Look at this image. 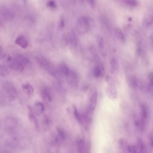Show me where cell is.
Returning a JSON list of instances; mask_svg holds the SVG:
<instances>
[{"instance_id":"1","label":"cell","mask_w":153,"mask_h":153,"mask_svg":"<svg viewBox=\"0 0 153 153\" xmlns=\"http://www.w3.org/2000/svg\"><path fill=\"white\" fill-rule=\"evenodd\" d=\"M3 88L8 98L12 100L14 99L17 95V92L14 86L10 82L5 81L3 84Z\"/></svg>"},{"instance_id":"2","label":"cell","mask_w":153,"mask_h":153,"mask_svg":"<svg viewBox=\"0 0 153 153\" xmlns=\"http://www.w3.org/2000/svg\"><path fill=\"white\" fill-rule=\"evenodd\" d=\"M76 27L77 31L79 33L81 34L86 33L89 27L88 19L85 16L80 17L77 22Z\"/></svg>"},{"instance_id":"3","label":"cell","mask_w":153,"mask_h":153,"mask_svg":"<svg viewBox=\"0 0 153 153\" xmlns=\"http://www.w3.org/2000/svg\"><path fill=\"white\" fill-rule=\"evenodd\" d=\"M17 125V120L13 117H8L4 120L5 128L8 133H13L15 131Z\"/></svg>"},{"instance_id":"4","label":"cell","mask_w":153,"mask_h":153,"mask_svg":"<svg viewBox=\"0 0 153 153\" xmlns=\"http://www.w3.org/2000/svg\"><path fill=\"white\" fill-rule=\"evenodd\" d=\"M7 63L9 67L14 70L21 71L24 69V67L15 58L9 57Z\"/></svg>"},{"instance_id":"5","label":"cell","mask_w":153,"mask_h":153,"mask_svg":"<svg viewBox=\"0 0 153 153\" xmlns=\"http://www.w3.org/2000/svg\"><path fill=\"white\" fill-rule=\"evenodd\" d=\"M97 42L100 53L103 56H105L106 54V51L103 39L101 37H99L97 38Z\"/></svg>"},{"instance_id":"6","label":"cell","mask_w":153,"mask_h":153,"mask_svg":"<svg viewBox=\"0 0 153 153\" xmlns=\"http://www.w3.org/2000/svg\"><path fill=\"white\" fill-rule=\"evenodd\" d=\"M15 43L23 48H26L28 45L27 40L25 37L23 36L18 37L15 40Z\"/></svg>"},{"instance_id":"7","label":"cell","mask_w":153,"mask_h":153,"mask_svg":"<svg viewBox=\"0 0 153 153\" xmlns=\"http://www.w3.org/2000/svg\"><path fill=\"white\" fill-rule=\"evenodd\" d=\"M15 58L24 67L27 65L29 63V59L28 57L24 55H19Z\"/></svg>"},{"instance_id":"8","label":"cell","mask_w":153,"mask_h":153,"mask_svg":"<svg viewBox=\"0 0 153 153\" xmlns=\"http://www.w3.org/2000/svg\"><path fill=\"white\" fill-rule=\"evenodd\" d=\"M97 93L96 92L94 93L92 95L90 100L89 108L91 111L95 109L97 102Z\"/></svg>"},{"instance_id":"9","label":"cell","mask_w":153,"mask_h":153,"mask_svg":"<svg viewBox=\"0 0 153 153\" xmlns=\"http://www.w3.org/2000/svg\"><path fill=\"white\" fill-rule=\"evenodd\" d=\"M35 112L37 115H39L42 114L44 110V107L43 104L40 102L36 103L34 105Z\"/></svg>"},{"instance_id":"10","label":"cell","mask_w":153,"mask_h":153,"mask_svg":"<svg viewBox=\"0 0 153 153\" xmlns=\"http://www.w3.org/2000/svg\"><path fill=\"white\" fill-rule=\"evenodd\" d=\"M141 114L142 121L145 124V122L148 116V113L147 107L144 104L141 105Z\"/></svg>"},{"instance_id":"11","label":"cell","mask_w":153,"mask_h":153,"mask_svg":"<svg viewBox=\"0 0 153 153\" xmlns=\"http://www.w3.org/2000/svg\"><path fill=\"white\" fill-rule=\"evenodd\" d=\"M24 91L28 94H32L33 92L34 89L32 86L28 83H25L22 85Z\"/></svg>"},{"instance_id":"12","label":"cell","mask_w":153,"mask_h":153,"mask_svg":"<svg viewBox=\"0 0 153 153\" xmlns=\"http://www.w3.org/2000/svg\"><path fill=\"white\" fill-rule=\"evenodd\" d=\"M115 33L116 36L121 41H124L125 37L122 31L119 28H117L115 30Z\"/></svg>"},{"instance_id":"13","label":"cell","mask_w":153,"mask_h":153,"mask_svg":"<svg viewBox=\"0 0 153 153\" xmlns=\"http://www.w3.org/2000/svg\"><path fill=\"white\" fill-rule=\"evenodd\" d=\"M60 71L64 74L67 75L70 71L68 67L65 64H61L59 66Z\"/></svg>"},{"instance_id":"14","label":"cell","mask_w":153,"mask_h":153,"mask_svg":"<svg viewBox=\"0 0 153 153\" xmlns=\"http://www.w3.org/2000/svg\"><path fill=\"white\" fill-rule=\"evenodd\" d=\"M111 70L112 72H114L117 69V60L115 58L111 59L110 62Z\"/></svg>"},{"instance_id":"15","label":"cell","mask_w":153,"mask_h":153,"mask_svg":"<svg viewBox=\"0 0 153 153\" xmlns=\"http://www.w3.org/2000/svg\"><path fill=\"white\" fill-rule=\"evenodd\" d=\"M44 98L47 100L51 101V94L50 91L47 88L44 89L43 93Z\"/></svg>"},{"instance_id":"16","label":"cell","mask_w":153,"mask_h":153,"mask_svg":"<svg viewBox=\"0 0 153 153\" xmlns=\"http://www.w3.org/2000/svg\"><path fill=\"white\" fill-rule=\"evenodd\" d=\"M127 150L128 153H137V150L136 146L131 144L127 147Z\"/></svg>"},{"instance_id":"17","label":"cell","mask_w":153,"mask_h":153,"mask_svg":"<svg viewBox=\"0 0 153 153\" xmlns=\"http://www.w3.org/2000/svg\"><path fill=\"white\" fill-rule=\"evenodd\" d=\"M69 42V36L67 34H64L61 38V42L62 44L64 45H66Z\"/></svg>"},{"instance_id":"18","label":"cell","mask_w":153,"mask_h":153,"mask_svg":"<svg viewBox=\"0 0 153 153\" xmlns=\"http://www.w3.org/2000/svg\"><path fill=\"white\" fill-rule=\"evenodd\" d=\"M8 73L7 69L4 66L0 65V76H4Z\"/></svg>"},{"instance_id":"19","label":"cell","mask_w":153,"mask_h":153,"mask_svg":"<svg viewBox=\"0 0 153 153\" xmlns=\"http://www.w3.org/2000/svg\"><path fill=\"white\" fill-rule=\"evenodd\" d=\"M94 74L95 76L96 77H99L101 74V71L99 66H96L94 70Z\"/></svg>"},{"instance_id":"20","label":"cell","mask_w":153,"mask_h":153,"mask_svg":"<svg viewBox=\"0 0 153 153\" xmlns=\"http://www.w3.org/2000/svg\"><path fill=\"white\" fill-rule=\"evenodd\" d=\"M153 16L152 14H150L147 16L146 20V24L148 25H150L152 24V23Z\"/></svg>"},{"instance_id":"21","label":"cell","mask_w":153,"mask_h":153,"mask_svg":"<svg viewBox=\"0 0 153 153\" xmlns=\"http://www.w3.org/2000/svg\"><path fill=\"white\" fill-rule=\"evenodd\" d=\"M124 1L126 4L131 6H136L138 4L137 2L135 0H125Z\"/></svg>"},{"instance_id":"22","label":"cell","mask_w":153,"mask_h":153,"mask_svg":"<svg viewBox=\"0 0 153 153\" xmlns=\"http://www.w3.org/2000/svg\"><path fill=\"white\" fill-rule=\"evenodd\" d=\"M47 5L48 7L51 8H54L56 6L55 2L53 0L48 1L47 3Z\"/></svg>"},{"instance_id":"23","label":"cell","mask_w":153,"mask_h":153,"mask_svg":"<svg viewBox=\"0 0 153 153\" xmlns=\"http://www.w3.org/2000/svg\"><path fill=\"white\" fill-rule=\"evenodd\" d=\"M64 25L65 22L64 19L63 18H61L60 19L59 24V28L60 29H63L64 26Z\"/></svg>"},{"instance_id":"24","label":"cell","mask_w":153,"mask_h":153,"mask_svg":"<svg viewBox=\"0 0 153 153\" xmlns=\"http://www.w3.org/2000/svg\"><path fill=\"white\" fill-rule=\"evenodd\" d=\"M149 84L150 86L152 87L153 85V81H152V73H150L149 75Z\"/></svg>"},{"instance_id":"25","label":"cell","mask_w":153,"mask_h":153,"mask_svg":"<svg viewBox=\"0 0 153 153\" xmlns=\"http://www.w3.org/2000/svg\"><path fill=\"white\" fill-rule=\"evenodd\" d=\"M74 114L76 119L79 121H80L79 115L78 113L77 109L75 108H74Z\"/></svg>"},{"instance_id":"26","label":"cell","mask_w":153,"mask_h":153,"mask_svg":"<svg viewBox=\"0 0 153 153\" xmlns=\"http://www.w3.org/2000/svg\"><path fill=\"white\" fill-rule=\"evenodd\" d=\"M149 141L150 146H152L153 145V139H152V135L150 134L149 136Z\"/></svg>"},{"instance_id":"27","label":"cell","mask_w":153,"mask_h":153,"mask_svg":"<svg viewBox=\"0 0 153 153\" xmlns=\"http://www.w3.org/2000/svg\"><path fill=\"white\" fill-rule=\"evenodd\" d=\"M89 3L90 4L93 6H94V1H89Z\"/></svg>"},{"instance_id":"28","label":"cell","mask_w":153,"mask_h":153,"mask_svg":"<svg viewBox=\"0 0 153 153\" xmlns=\"http://www.w3.org/2000/svg\"><path fill=\"white\" fill-rule=\"evenodd\" d=\"M1 52V49H0V53Z\"/></svg>"},{"instance_id":"29","label":"cell","mask_w":153,"mask_h":153,"mask_svg":"<svg viewBox=\"0 0 153 153\" xmlns=\"http://www.w3.org/2000/svg\"><path fill=\"white\" fill-rule=\"evenodd\" d=\"M137 153H139V152H137Z\"/></svg>"}]
</instances>
